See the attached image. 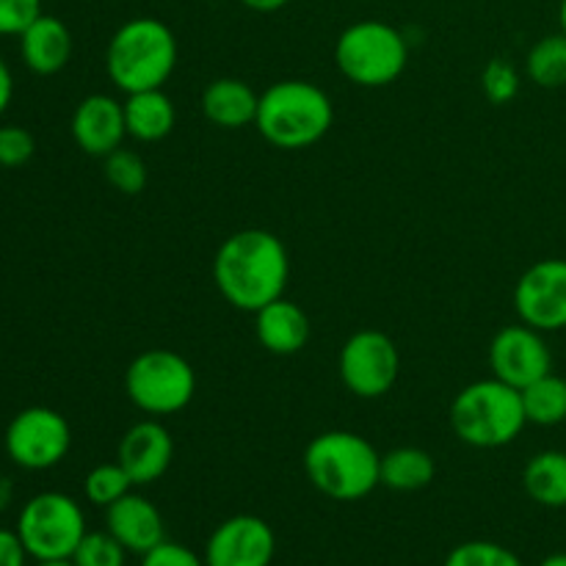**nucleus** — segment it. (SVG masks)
<instances>
[{"instance_id": "f257e3e1", "label": "nucleus", "mask_w": 566, "mask_h": 566, "mask_svg": "<svg viewBox=\"0 0 566 566\" xmlns=\"http://www.w3.org/2000/svg\"><path fill=\"white\" fill-rule=\"evenodd\" d=\"M291 280V258L274 232H232L213 258V282L221 296L241 313H258L285 296Z\"/></svg>"}, {"instance_id": "f03ea898", "label": "nucleus", "mask_w": 566, "mask_h": 566, "mask_svg": "<svg viewBox=\"0 0 566 566\" xmlns=\"http://www.w3.org/2000/svg\"><path fill=\"white\" fill-rule=\"evenodd\" d=\"M381 453L354 431H324L304 448L310 484L337 503L368 497L381 484Z\"/></svg>"}, {"instance_id": "7ed1b4c3", "label": "nucleus", "mask_w": 566, "mask_h": 566, "mask_svg": "<svg viewBox=\"0 0 566 566\" xmlns=\"http://www.w3.org/2000/svg\"><path fill=\"white\" fill-rule=\"evenodd\" d=\"M335 122V105L310 81H280L260 94L254 127L280 149H307L318 144Z\"/></svg>"}, {"instance_id": "20e7f679", "label": "nucleus", "mask_w": 566, "mask_h": 566, "mask_svg": "<svg viewBox=\"0 0 566 566\" xmlns=\"http://www.w3.org/2000/svg\"><path fill=\"white\" fill-rule=\"evenodd\" d=\"M177 66V39L155 17H133L116 28L105 50V72L125 94L164 88Z\"/></svg>"}, {"instance_id": "39448f33", "label": "nucleus", "mask_w": 566, "mask_h": 566, "mask_svg": "<svg viewBox=\"0 0 566 566\" xmlns=\"http://www.w3.org/2000/svg\"><path fill=\"white\" fill-rule=\"evenodd\" d=\"M528 426L523 396L501 379H481L457 392L451 403V429L470 448H503Z\"/></svg>"}, {"instance_id": "423d86ee", "label": "nucleus", "mask_w": 566, "mask_h": 566, "mask_svg": "<svg viewBox=\"0 0 566 566\" xmlns=\"http://www.w3.org/2000/svg\"><path fill=\"white\" fill-rule=\"evenodd\" d=\"M335 64L346 81L363 88L396 83L409 64V44L396 25L359 20L337 36Z\"/></svg>"}, {"instance_id": "0eeeda50", "label": "nucleus", "mask_w": 566, "mask_h": 566, "mask_svg": "<svg viewBox=\"0 0 566 566\" xmlns=\"http://www.w3.org/2000/svg\"><path fill=\"white\" fill-rule=\"evenodd\" d=\"M125 392L133 407L153 418L177 415L197 396V370L169 348H149L127 365Z\"/></svg>"}, {"instance_id": "6e6552de", "label": "nucleus", "mask_w": 566, "mask_h": 566, "mask_svg": "<svg viewBox=\"0 0 566 566\" xmlns=\"http://www.w3.org/2000/svg\"><path fill=\"white\" fill-rule=\"evenodd\" d=\"M17 534L33 562L72 558L86 531V514L75 497L64 492H39L17 517Z\"/></svg>"}, {"instance_id": "1a4fd4ad", "label": "nucleus", "mask_w": 566, "mask_h": 566, "mask_svg": "<svg viewBox=\"0 0 566 566\" xmlns=\"http://www.w3.org/2000/svg\"><path fill=\"white\" fill-rule=\"evenodd\" d=\"M337 370L346 390L357 398H381L392 390L401 374L396 340L379 329L354 332L340 348Z\"/></svg>"}, {"instance_id": "9d476101", "label": "nucleus", "mask_w": 566, "mask_h": 566, "mask_svg": "<svg viewBox=\"0 0 566 566\" xmlns=\"http://www.w3.org/2000/svg\"><path fill=\"white\" fill-rule=\"evenodd\" d=\"M6 453L22 470H50L70 453L72 429L61 412L50 407H28L11 418L6 429Z\"/></svg>"}, {"instance_id": "9b49d317", "label": "nucleus", "mask_w": 566, "mask_h": 566, "mask_svg": "<svg viewBox=\"0 0 566 566\" xmlns=\"http://www.w3.org/2000/svg\"><path fill=\"white\" fill-rule=\"evenodd\" d=\"M520 321L539 332L566 329V260L547 258L531 265L514 285Z\"/></svg>"}, {"instance_id": "f8f14e48", "label": "nucleus", "mask_w": 566, "mask_h": 566, "mask_svg": "<svg viewBox=\"0 0 566 566\" xmlns=\"http://www.w3.org/2000/svg\"><path fill=\"white\" fill-rule=\"evenodd\" d=\"M545 332L528 324L503 326L490 343V368L492 376L506 385L525 390L536 379L553 370V354L545 343Z\"/></svg>"}, {"instance_id": "ddd939ff", "label": "nucleus", "mask_w": 566, "mask_h": 566, "mask_svg": "<svg viewBox=\"0 0 566 566\" xmlns=\"http://www.w3.org/2000/svg\"><path fill=\"white\" fill-rule=\"evenodd\" d=\"M276 536L258 514H235L210 534L205 566H271Z\"/></svg>"}, {"instance_id": "4468645a", "label": "nucleus", "mask_w": 566, "mask_h": 566, "mask_svg": "<svg viewBox=\"0 0 566 566\" xmlns=\"http://www.w3.org/2000/svg\"><path fill=\"white\" fill-rule=\"evenodd\" d=\"M116 462L130 475L133 486H149L164 479L175 462V440L158 420H138L122 434Z\"/></svg>"}, {"instance_id": "2eb2a0df", "label": "nucleus", "mask_w": 566, "mask_h": 566, "mask_svg": "<svg viewBox=\"0 0 566 566\" xmlns=\"http://www.w3.org/2000/svg\"><path fill=\"white\" fill-rule=\"evenodd\" d=\"M127 136L125 108L108 94H88L72 114V138L77 147L94 158H105L122 147Z\"/></svg>"}, {"instance_id": "dca6fc26", "label": "nucleus", "mask_w": 566, "mask_h": 566, "mask_svg": "<svg viewBox=\"0 0 566 566\" xmlns=\"http://www.w3.org/2000/svg\"><path fill=\"white\" fill-rule=\"evenodd\" d=\"M105 531L125 547L127 553L144 556L166 539L164 517L149 497L127 492L125 497L105 509Z\"/></svg>"}, {"instance_id": "f3484780", "label": "nucleus", "mask_w": 566, "mask_h": 566, "mask_svg": "<svg viewBox=\"0 0 566 566\" xmlns=\"http://www.w3.org/2000/svg\"><path fill=\"white\" fill-rule=\"evenodd\" d=\"M254 335L265 352L276 357H293L310 340V318L291 298H276L254 313Z\"/></svg>"}, {"instance_id": "a211bd4d", "label": "nucleus", "mask_w": 566, "mask_h": 566, "mask_svg": "<svg viewBox=\"0 0 566 566\" xmlns=\"http://www.w3.org/2000/svg\"><path fill=\"white\" fill-rule=\"evenodd\" d=\"M22 64L36 75H55L72 59V33L59 17L39 14L20 33Z\"/></svg>"}, {"instance_id": "6ab92c4d", "label": "nucleus", "mask_w": 566, "mask_h": 566, "mask_svg": "<svg viewBox=\"0 0 566 566\" xmlns=\"http://www.w3.org/2000/svg\"><path fill=\"white\" fill-rule=\"evenodd\" d=\"M260 94L241 77H216L202 92V114L221 130H241L258 119Z\"/></svg>"}, {"instance_id": "aec40b11", "label": "nucleus", "mask_w": 566, "mask_h": 566, "mask_svg": "<svg viewBox=\"0 0 566 566\" xmlns=\"http://www.w3.org/2000/svg\"><path fill=\"white\" fill-rule=\"evenodd\" d=\"M122 108H125L127 136L136 142H164L175 130L177 108L164 88H144V92L127 94Z\"/></svg>"}, {"instance_id": "412c9836", "label": "nucleus", "mask_w": 566, "mask_h": 566, "mask_svg": "<svg viewBox=\"0 0 566 566\" xmlns=\"http://www.w3.org/2000/svg\"><path fill=\"white\" fill-rule=\"evenodd\" d=\"M381 486L392 492H418L434 481V457L423 448H392L381 457Z\"/></svg>"}, {"instance_id": "4be33fe9", "label": "nucleus", "mask_w": 566, "mask_h": 566, "mask_svg": "<svg viewBox=\"0 0 566 566\" xmlns=\"http://www.w3.org/2000/svg\"><path fill=\"white\" fill-rule=\"evenodd\" d=\"M523 486L534 503L545 509H566V453L542 451L528 459Z\"/></svg>"}, {"instance_id": "5701e85b", "label": "nucleus", "mask_w": 566, "mask_h": 566, "mask_svg": "<svg viewBox=\"0 0 566 566\" xmlns=\"http://www.w3.org/2000/svg\"><path fill=\"white\" fill-rule=\"evenodd\" d=\"M525 407V418L528 423L551 429V426H562L566 420V379L556 376L551 370L547 376L536 379L525 390H520Z\"/></svg>"}, {"instance_id": "b1692460", "label": "nucleus", "mask_w": 566, "mask_h": 566, "mask_svg": "<svg viewBox=\"0 0 566 566\" xmlns=\"http://www.w3.org/2000/svg\"><path fill=\"white\" fill-rule=\"evenodd\" d=\"M528 77L539 88H562L566 86V33H551L542 36L525 59Z\"/></svg>"}, {"instance_id": "393cba45", "label": "nucleus", "mask_w": 566, "mask_h": 566, "mask_svg": "<svg viewBox=\"0 0 566 566\" xmlns=\"http://www.w3.org/2000/svg\"><path fill=\"white\" fill-rule=\"evenodd\" d=\"M103 171H105V180H108L119 193H127V197H136V193H142L144 188H147V180H149L147 164H144L142 155L133 153V149H125V147H119V149H114L111 155H105Z\"/></svg>"}, {"instance_id": "a878e982", "label": "nucleus", "mask_w": 566, "mask_h": 566, "mask_svg": "<svg viewBox=\"0 0 566 566\" xmlns=\"http://www.w3.org/2000/svg\"><path fill=\"white\" fill-rule=\"evenodd\" d=\"M83 492H86V501L92 503V506L108 509L114 506L119 497H125L127 492H133V481L119 462H105L88 470L86 481H83Z\"/></svg>"}, {"instance_id": "bb28decb", "label": "nucleus", "mask_w": 566, "mask_h": 566, "mask_svg": "<svg viewBox=\"0 0 566 566\" xmlns=\"http://www.w3.org/2000/svg\"><path fill=\"white\" fill-rule=\"evenodd\" d=\"M442 566H525L523 558L509 547L486 539H470L453 547Z\"/></svg>"}, {"instance_id": "cd10ccee", "label": "nucleus", "mask_w": 566, "mask_h": 566, "mask_svg": "<svg viewBox=\"0 0 566 566\" xmlns=\"http://www.w3.org/2000/svg\"><path fill=\"white\" fill-rule=\"evenodd\" d=\"M127 551L108 531H88L77 545L72 562L75 566H125Z\"/></svg>"}, {"instance_id": "c85d7f7f", "label": "nucleus", "mask_w": 566, "mask_h": 566, "mask_svg": "<svg viewBox=\"0 0 566 566\" xmlns=\"http://www.w3.org/2000/svg\"><path fill=\"white\" fill-rule=\"evenodd\" d=\"M481 88H484V97L495 105H506L517 97L520 92V75L509 61L492 59L490 64L481 72Z\"/></svg>"}, {"instance_id": "c756f323", "label": "nucleus", "mask_w": 566, "mask_h": 566, "mask_svg": "<svg viewBox=\"0 0 566 566\" xmlns=\"http://www.w3.org/2000/svg\"><path fill=\"white\" fill-rule=\"evenodd\" d=\"M36 153V142L31 133L20 125L0 127V166L6 169H20Z\"/></svg>"}, {"instance_id": "7c9ffc66", "label": "nucleus", "mask_w": 566, "mask_h": 566, "mask_svg": "<svg viewBox=\"0 0 566 566\" xmlns=\"http://www.w3.org/2000/svg\"><path fill=\"white\" fill-rule=\"evenodd\" d=\"M42 14V0H0V36H20Z\"/></svg>"}, {"instance_id": "2f4dec72", "label": "nucleus", "mask_w": 566, "mask_h": 566, "mask_svg": "<svg viewBox=\"0 0 566 566\" xmlns=\"http://www.w3.org/2000/svg\"><path fill=\"white\" fill-rule=\"evenodd\" d=\"M142 566H205V558H199L191 547L164 539L158 547L144 553Z\"/></svg>"}, {"instance_id": "473e14b6", "label": "nucleus", "mask_w": 566, "mask_h": 566, "mask_svg": "<svg viewBox=\"0 0 566 566\" xmlns=\"http://www.w3.org/2000/svg\"><path fill=\"white\" fill-rule=\"evenodd\" d=\"M28 551L22 545L20 534L9 528H0V566H28Z\"/></svg>"}, {"instance_id": "72a5a7b5", "label": "nucleus", "mask_w": 566, "mask_h": 566, "mask_svg": "<svg viewBox=\"0 0 566 566\" xmlns=\"http://www.w3.org/2000/svg\"><path fill=\"white\" fill-rule=\"evenodd\" d=\"M11 97H14V75H11L9 64L0 59V114H6V108L11 105Z\"/></svg>"}, {"instance_id": "f704fd0d", "label": "nucleus", "mask_w": 566, "mask_h": 566, "mask_svg": "<svg viewBox=\"0 0 566 566\" xmlns=\"http://www.w3.org/2000/svg\"><path fill=\"white\" fill-rule=\"evenodd\" d=\"M241 3L247 6V9L260 11V14H271V11L285 9V6L291 3V0H241Z\"/></svg>"}, {"instance_id": "c9c22d12", "label": "nucleus", "mask_w": 566, "mask_h": 566, "mask_svg": "<svg viewBox=\"0 0 566 566\" xmlns=\"http://www.w3.org/2000/svg\"><path fill=\"white\" fill-rule=\"evenodd\" d=\"M539 566H566V553H553V556L542 558Z\"/></svg>"}, {"instance_id": "e433bc0d", "label": "nucleus", "mask_w": 566, "mask_h": 566, "mask_svg": "<svg viewBox=\"0 0 566 566\" xmlns=\"http://www.w3.org/2000/svg\"><path fill=\"white\" fill-rule=\"evenodd\" d=\"M33 566H75L72 558H55V562H36Z\"/></svg>"}, {"instance_id": "4c0bfd02", "label": "nucleus", "mask_w": 566, "mask_h": 566, "mask_svg": "<svg viewBox=\"0 0 566 566\" xmlns=\"http://www.w3.org/2000/svg\"><path fill=\"white\" fill-rule=\"evenodd\" d=\"M558 25H562V33H566V0L558 6Z\"/></svg>"}]
</instances>
